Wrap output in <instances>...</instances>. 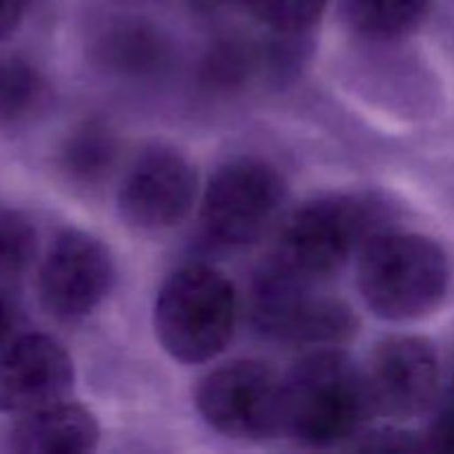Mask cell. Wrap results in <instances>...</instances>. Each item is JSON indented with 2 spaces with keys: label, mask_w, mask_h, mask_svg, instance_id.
I'll return each mask as SVG.
<instances>
[{
  "label": "cell",
  "mask_w": 454,
  "mask_h": 454,
  "mask_svg": "<svg viewBox=\"0 0 454 454\" xmlns=\"http://www.w3.org/2000/svg\"><path fill=\"white\" fill-rule=\"evenodd\" d=\"M371 417L364 366L341 348H315L282 377V433L297 443L337 446Z\"/></svg>",
  "instance_id": "obj_1"
},
{
  "label": "cell",
  "mask_w": 454,
  "mask_h": 454,
  "mask_svg": "<svg viewBox=\"0 0 454 454\" xmlns=\"http://www.w3.org/2000/svg\"><path fill=\"white\" fill-rule=\"evenodd\" d=\"M384 204L368 195L315 198L284 222L264 266L300 284L317 286L359 255L384 231Z\"/></svg>",
  "instance_id": "obj_2"
},
{
  "label": "cell",
  "mask_w": 454,
  "mask_h": 454,
  "mask_svg": "<svg viewBox=\"0 0 454 454\" xmlns=\"http://www.w3.org/2000/svg\"><path fill=\"white\" fill-rule=\"evenodd\" d=\"M450 279L446 251L426 235L381 231L359 253V293L388 322H412L437 310Z\"/></svg>",
  "instance_id": "obj_3"
},
{
  "label": "cell",
  "mask_w": 454,
  "mask_h": 454,
  "mask_svg": "<svg viewBox=\"0 0 454 454\" xmlns=\"http://www.w3.org/2000/svg\"><path fill=\"white\" fill-rule=\"evenodd\" d=\"M238 295L224 273L186 264L162 284L153 309L160 346L182 364H207L233 340Z\"/></svg>",
  "instance_id": "obj_4"
},
{
  "label": "cell",
  "mask_w": 454,
  "mask_h": 454,
  "mask_svg": "<svg viewBox=\"0 0 454 454\" xmlns=\"http://www.w3.org/2000/svg\"><path fill=\"white\" fill-rule=\"evenodd\" d=\"M286 202V182L262 158L226 162L208 180L200 207V226L208 242L247 247L266 233Z\"/></svg>",
  "instance_id": "obj_5"
},
{
  "label": "cell",
  "mask_w": 454,
  "mask_h": 454,
  "mask_svg": "<svg viewBox=\"0 0 454 454\" xmlns=\"http://www.w3.org/2000/svg\"><path fill=\"white\" fill-rule=\"evenodd\" d=\"M253 324L269 340L306 348H340L357 335L359 319L346 301L319 295L262 266L253 288Z\"/></svg>",
  "instance_id": "obj_6"
},
{
  "label": "cell",
  "mask_w": 454,
  "mask_h": 454,
  "mask_svg": "<svg viewBox=\"0 0 454 454\" xmlns=\"http://www.w3.org/2000/svg\"><path fill=\"white\" fill-rule=\"evenodd\" d=\"M195 406L224 437L270 439L282 433V377L257 359H233L200 381Z\"/></svg>",
  "instance_id": "obj_7"
},
{
  "label": "cell",
  "mask_w": 454,
  "mask_h": 454,
  "mask_svg": "<svg viewBox=\"0 0 454 454\" xmlns=\"http://www.w3.org/2000/svg\"><path fill=\"white\" fill-rule=\"evenodd\" d=\"M115 282L109 248L84 231L67 229L53 239L38 270V297L58 322H78L91 315Z\"/></svg>",
  "instance_id": "obj_8"
},
{
  "label": "cell",
  "mask_w": 454,
  "mask_h": 454,
  "mask_svg": "<svg viewBox=\"0 0 454 454\" xmlns=\"http://www.w3.org/2000/svg\"><path fill=\"white\" fill-rule=\"evenodd\" d=\"M372 415L395 421L421 417L442 393V366L433 341L417 335L386 337L364 366Z\"/></svg>",
  "instance_id": "obj_9"
},
{
  "label": "cell",
  "mask_w": 454,
  "mask_h": 454,
  "mask_svg": "<svg viewBox=\"0 0 454 454\" xmlns=\"http://www.w3.org/2000/svg\"><path fill=\"white\" fill-rule=\"evenodd\" d=\"M198 195L193 164L171 146L137 155L118 191V211L137 231H164L189 215Z\"/></svg>",
  "instance_id": "obj_10"
},
{
  "label": "cell",
  "mask_w": 454,
  "mask_h": 454,
  "mask_svg": "<svg viewBox=\"0 0 454 454\" xmlns=\"http://www.w3.org/2000/svg\"><path fill=\"white\" fill-rule=\"evenodd\" d=\"M74 359L51 335L29 333L0 353V412L27 415L67 399L74 388Z\"/></svg>",
  "instance_id": "obj_11"
},
{
  "label": "cell",
  "mask_w": 454,
  "mask_h": 454,
  "mask_svg": "<svg viewBox=\"0 0 454 454\" xmlns=\"http://www.w3.org/2000/svg\"><path fill=\"white\" fill-rule=\"evenodd\" d=\"M98 442L96 415L67 399L20 415L9 434V448L20 454H82L96 450Z\"/></svg>",
  "instance_id": "obj_12"
},
{
  "label": "cell",
  "mask_w": 454,
  "mask_h": 454,
  "mask_svg": "<svg viewBox=\"0 0 454 454\" xmlns=\"http://www.w3.org/2000/svg\"><path fill=\"white\" fill-rule=\"evenodd\" d=\"M96 62L122 78H151L168 65L171 49L158 27L142 20H118L98 35Z\"/></svg>",
  "instance_id": "obj_13"
},
{
  "label": "cell",
  "mask_w": 454,
  "mask_h": 454,
  "mask_svg": "<svg viewBox=\"0 0 454 454\" xmlns=\"http://www.w3.org/2000/svg\"><path fill=\"white\" fill-rule=\"evenodd\" d=\"M350 29L372 43H395L426 22L430 0H341Z\"/></svg>",
  "instance_id": "obj_14"
},
{
  "label": "cell",
  "mask_w": 454,
  "mask_h": 454,
  "mask_svg": "<svg viewBox=\"0 0 454 454\" xmlns=\"http://www.w3.org/2000/svg\"><path fill=\"white\" fill-rule=\"evenodd\" d=\"M118 158V137L105 122H82L65 140L60 167L78 184H96L114 168Z\"/></svg>",
  "instance_id": "obj_15"
},
{
  "label": "cell",
  "mask_w": 454,
  "mask_h": 454,
  "mask_svg": "<svg viewBox=\"0 0 454 454\" xmlns=\"http://www.w3.org/2000/svg\"><path fill=\"white\" fill-rule=\"evenodd\" d=\"M47 100V82L29 60L0 58V122L16 124L31 118Z\"/></svg>",
  "instance_id": "obj_16"
},
{
  "label": "cell",
  "mask_w": 454,
  "mask_h": 454,
  "mask_svg": "<svg viewBox=\"0 0 454 454\" xmlns=\"http://www.w3.org/2000/svg\"><path fill=\"white\" fill-rule=\"evenodd\" d=\"M38 248L35 229L25 213L0 207V286L20 278Z\"/></svg>",
  "instance_id": "obj_17"
},
{
  "label": "cell",
  "mask_w": 454,
  "mask_h": 454,
  "mask_svg": "<svg viewBox=\"0 0 454 454\" xmlns=\"http://www.w3.org/2000/svg\"><path fill=\"white\" fill-rule=\"evenodd\" d=\"M248 12L279 35H304L322 18L328 0H244Z\"/></svg>",
  "instance_id": "obj_18"
},
{
  "label": "cell",
  "mask_w": 454,
  "mask_h": 454,
  "mask_svg": "<svg viewBox=\"0 0 454 454\" xmlns=\"http://www.w3.org/2000/svg\"><path fill=\"white\" fill-rule=\"evenodd\" d=\"M426 450L454 452V364L446 388L439 393L434 415L424 434Z\"/></svg>",
  "instance_id": "obj_19"
},
{
  "label": "cell",
  "mask_w": 454,
  "mask_h": 454,
  "mask_svg": "<svg viewBox=\"0 0 454 454\" xmlns=\"http://www.w3.org/2000/svg\"><path fill=\"white\" fill-rule=\"evenodd\" d=\"M248 65H251L248 51H242L238 44H226V47L217 49L208 60V80L222 84V87H229V84L242 80V75L248 71Z\"/></svg>",
  "instance_id": "obj_20"
},
{
  "label": "cell",
  "mask_w": 454,
  "mask_h": 454,
  "mask_svg": "<svg viewBox=\"0 0 454 454\" xmlns=\"http://www.w3.org/2000/svg\"><path fill=\"white\" fill-rule=\"evenodd\" d=\"M25 13V0H0V43L12 38Z\"/></svg>",
  "instance_id": "obj_21"
},
{
  "label": "cell",
  "mask_w": 454,
  "mask_h": 454,
  "mask_svg": "<svg viewBox=\"0 0 454 454\" xmlns=\"http://www.w3.org/2000/svg\"><path fill=\"white\" fill-rule=\"evenodd\" d=\"M13 331V309L9 304V300L4 297V293L0 291V353L7 346L9 335Z\"/></svg>",
  "instance_id": "obj_22"
}]
</instances>
